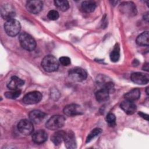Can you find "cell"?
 <instances>
[{
  "label": "cell",
  "instance_id": "4fadbf2b",
  "mask_svg": "<svg viewBox=\"0 0 149 149\" xmlns=\"http://www.w3.org/2000/svg\"><path fill=\"white\" fill-rule=\"evenodd\" d=\"M63 141H65V146L67 148L72 149L76 147V141L74 136V134L73 132L69 130L65 132Z\"/></svg>",
  "mask_w": 149,
  "mask_h": 149
},
{
  "label": "cell",
  "instance_id": "52a82bcc",
  "mask_svg": "<svg viewBox=\"0 0 149 149\" xmlns=\"http://www.w3.org/2000/svg\"><path fill=\"white\" fill-rule=\"evenodd\" d=\"M42 97V96L40 92L34 91L26 94L23 98V101L26 104H34L39 102Z\"/></svg>",
  "mask_w": 149,
  "mask_h": 149
},
{
  "label": "cell",
  "instance_id": "ba28073f",
  "mask_svg": "<svg viewBox=\"0 0 149 149\" xmlns=\"http://www.w3.org/2000/svg\"><path fill=\"white\" fill-rule=\"evenodd\" d=\"M119 9L124 14L132 16L137 13L135 4L132 2H123L119 5Z\"/></svg>",
  "mask_w": 149,
  "mask_h": 149
},
{
  "label": "cell",
  "instance_id": "4dcf8cb0",
  "mask_svg": "<svg viewBox=\"0 0 149 149\" xmlns=\"http://www.w3.org/2000/svg\"><path fill=\"white\" fill-rule=\"evenodd\" d=\"M148 13L147 12V13H146V14H144V20H146L147 22H148Z\"/></svg>",
  "mask_w": 149,
  "mask_h": 149
},
{
  "label": "cell",
  "instance_id": "d4e9b609",
  "mask_svg": "<svg viewBox=\"0 0 149 149\" xmlns=\"http://www.w3.org/2000/svg\"><path fill=\"white\" fill-rule=\"evenodd\" d=\"M102 132V130L100 128H95L93 129L87 136L86 139V143H88L91 141L95 137L98 136Z\"/></svg>",
  "mask_w": 149,
  "mask_h": 149
},
{
  "label": "cell",
  "instance_id": "277c9868",
  "mask_svg": "<svg viewBox=\"0 0 149 149\" xmlns=\"http://www.w3.org/2000/svg\"><path fill=\"white\" fill-rule=\"evenodd\" d=\"M65 122V118L62 115H54L46 122V127L50 130H58L63 127Z\"/></svg>",
  "mask_w": 149,
  "mask_h": 149
},
{
  "label": "cell",
  "instance_id": "e0dca14e",
  "mask_svg": "<svg viewBox=\"0 0 149 149\" xmlns=\"http://www.w3.org/2000/svg\"><path fill=\"white\" fill-rule=\"evenodd\" d=\"M48 137L47 133L44 130H39L34 132L32 135L33 141L37 144H41L45 142Z\"/></svg>",
  "mask_w": 149,
  "mask_h": 149
},
{
  "label": "cell",
  "instance_id": "f546056e",
  "mask_svg": "<svg viewBox=\"0 0 149 149\" xmlns=\"http://www.w3.org/2000/svg\"><path fill=\"white\" fill-rule=\"evenodd\" d=\"M139 115H140L142 118H143L144 119H146L147 120H148V115H147V114L144 113H143V112H140V113H139Z\"/></svg>",
  "mask_w": 149,
  "mask_h": 149
},
{
  "label": "cell",
  "instance_id": "9a60e30c",
  "mask_svg": "<svg viewBox=\"0 0 149 149\" xmlns=\"http://www.w3.org/2000/svg\"><path fill=\"white\" fill-rule=\"evenodd\" d=\"M24 81L17 76H12L7 84V87L11 90H19L24 85Z\"/></svg>",
  "mask_w": 149,
  "mask_h": 149
},
{
  "label": "cell",
  "instance_id": "7402d4cb",
  "mask_svg": "<svg viewBox=\"0 0 149 149\" xmlns=\"http://www.w3.org/2000/svg\"><path fill=\"white\" fill-rule=\"evenodd\" d=\"M148 32L144 31L140 34L136 38V42L139 45H148Z\"/></svg>",
  "mask_w": 149,
  "mask_h": 149
},
{
  "label": "cell",
  "instance_id": "1f68e13d",
  "mask_svg": "<svg viewBox=\"0 0 149 149\" xmlns=\"http://www.w3.org/2000/svg\"><path fill=\"white\" fill-rule=\"evenodd\" d=\"M148 87H147L146 88V93L147 95H148Z\"/></svg>",
  "mask_w": 149,
  "mask_h": 149
},
{
  "label": "cell",
  "instance_id": "44dd1931",
  "mask_svg": "<svg viewBox=\"0 0 149 149\" xmlns=\"http://www.w3.org/2000/svg\"><path fill=\"white\" fill-rule=\"evenodd\" d=\"M140 96V91L138 88H133L126 93L125 95V98L126 100L134 101L137 100Z\"/></svg>",
  "mask_w": 149,
  "mask_h": 149
},
{
  "label": "cell",
  "instance_id": "d6986e66",
  "mask_svg": "<svg viewBox=\"0 0 149 149\" xmlns=\"http://www.w3.org/2000/svg\"><path fill=\"white\" fill-rule=\"evenodd\" d=\"M109 92L106 88H102L95 93V98L98 102H104L108 100Z\"/></svg>",
  "mask_w": 149,
  "mask_h": 149
},
{
  "label": "cell",
  "instance_id": "30bf717a",
  "mask_svg": "<svg viewBox=\"0 0 149 149\" xmlns=\"http://www.w3.org/2000/svg\"><path fill=\"white\" fill-rule=\"evenodd\" d=\"M1 16L6 20L13 19L15 16V12L13 7L9 4L4 5L1 7Z\"/></svg>",
  "mask_w": 149,
  "mask_h": 149
},
{
  "label": "cell",
  "instance_id": "ffe728a7",
  "mask_svg": "<svg viewBox=\"0 0 149 149\" xmlns=\"http://www.w3.org/2000/svg\"><path fill=\"white\" fill-rule=\"evenodd\" d=\"M81 9L86 13H90L93 12L96 8V3L93 1H85L82 2Z\"/></svg>",
  "mask_w": 149,
  "mask_h": 149
},
{
  "label": "cell",
  "instance_id": "7a4b0ae2",
  "mask_svg": "<svg viewBox=\"0 0 149 149\" xmlns=\"http://www.w3.org/2000/svg\"><path fill=\"white\" fill-rule=\"evenodd\" d=\"M41 66L46 72H52L58 69L59 62L55 56L48 55L45 56L42 60Z\"/></svg>",
  "mask_w": 149,
  "mask_h": 149
},
{
  "label": "cell",
  "instance_id": "6da1fadb",
  "mask_svg": "<svg viewBox=\"0 0 149 149\" xmlns=\"http://www.w3.org/2000/svg\"><path fill=\"white\" fill-rule=\"evenodd\" d=\"M4 29L8 36L14 37L20 33L21 26L19 21L15 19H11L6 20L4 24Z\"/></svg>",
  "mask_w": 149,
  "mask_h": 149
},
{
  "label": "cell",
  "instance_id": "603a6c76",
  "mask_svg": "<svg viewBox=\"0 0 149 149\" xmlns=\"http://www.w3.org/2000/svg\"><path fill=\"white\" fill-rule=\"evenodd\" d=\"M120 58V47L118 44H116L110 54V59L113 62H117Z\"/></svg>",
  "mask_w": 149,
  "mask_h": 149
},
{
  "label": "cell",
  "instance_id": "f1b7e54d",
  "mask_svg": "<svg viewBox=\"0 0 149 149\" xmlns=\"http://www.w3.org/2000/svg\"><path fill=\"white\" fill-rule=\"evenodd\" d=\"M59 63L63 65L67 66L70 64V59L68 56H62L59 58Z\"/></svg>",
  "mask_w": 149,
  "mask_h": 149
},
{
  "label": "cell",
  "instance_id": "ac0fdd59",
  "mask_svg": "<svg viewBox=\"0 0 149 149\" xmlns=\"http://www.w3.org/2000/svg\"><path fill=\"white\" fill-rule=\"evenodd\" d=\"M65 134V132L63 130L57 131L52 135L51 138V141L56 146L59 145L63 140Z\"/></svg>",
  "mask_w": 149,
  "mask_h": 149
},
{
  "label": "cell",
  "instance_id": "8992f818",
  "mask_svg": "<svg viewBox=\"0 0 149 149\" xmlns=\"http://www.w3.org/2000/svg\"><path fill=\"white\" fill-rule=\"evenodd\" d=\"M17 129L22 134L29 135L34 130L33 122L27 119H22L17 124Z\"/></svg>",
  "mask_w": 149,
  "mask_h": 149
},
{
  "label": "cell",
  "instance_id": "484cf974",
  "mask_svg": "<svg viewBox=\"0 0 149 149\" xmlns=\"http://www.w3.org/2000/svg\"><path fill=\"white\" fill-rule=\"evenodd\" d=\"M21 94V91L20 90H12L11 91L6 92L4 94V95L9 99H15Z\"/></svg>",
  "mask_w": 149,
  "mask_h": 149
},
{
  "label": "cell",
  "instance_id": "7c38bea8",
  "mask_svg": "<svg viewBox=\"0 0 149 149\" xmlns=\"http://www.w3.org/2000/svg\"><path fill=\"white\" fill-rule=\"evenodd\" d=\"M63 112L69 116H74L82 113L80 106L75 104H71L65 106L63 109Z\"/></svg>",
  "mask_w": 149,
  "mask_h": 149
},
{
  "label": "cell",
  "instance_id": "cb8c5ba5",
  "mask_svg": "<svg viewBox=\"0 0 149 149\" xmlns=\"http://www.w3.org/2000/svg\"><path fill=\"white\" fill-rule=\"evenodd\" d=\"M55 5L61 11H66L69 8V2L67 1H54Z\"/></svg>",
  "mask_w": 149,
  "mask_h": 149
},
{
  "label": "cell",
  "instance_id": "5bb4252c",
  "mask_svg": "<svg viewBox=\"0 0 149 149\" xmlns=\"http://www.w3.org/2000/svg\"><path fill=\"white\" fill-rule=\"evenodd\" d=\"M45 116V113L40 110H33L29 113L30 120L36 124L41 123Z\"/></svg>",
  "mask_w": 149,
  "mask_h": 149
},
{
  "label": "cell",
  "instance_id": "4316f807",
  "mask_svg": "<svg viewBox=\"0 0 149 149\" xmlns=\"http://www.w3.org/2000/svg\"><path fill=\"white\" fill-rule=\"evenodd\" d=\"M106 120L110 126H114L116 125V117L115 115L112 113H108L107 115Z\"/></svg>",
  "mask_w": 149,
  "mask_h": 149
},
{
  "label": "cell",
  "instance_id": "9c48e42d",
  "mask_svg": "<svg viewBox=\"0 0 149 149\" xmlns=\"http://www.w3.org/2000/svg\"><path fill=\"white\" fill-rule=\"evenodd\" d=\"M26 6L27 10L29 12L34 14H37L42 10L43 3L41 1L38 0L28 1L26 3Z\"/></svg>",
  "mask_w": 149,
  "mask_h": 149
},
{
  "label": "cell",
  "instance_id": "5b68a950",
  "mask_svg": "<svg viewBox=\"0 0 149 149\" xmlns=\"http://www.w3.org/2000/svg\"><path fill=\"white\" fill-rule=\"evenodd\" d=\"M69 77L75 81H82L87 78L86 70L81 68H74L69 71Z\"/></svg>",
  "mask_w": 149,
  "mask_h": 149
},
{
  "label": "cell",
  "instance_id": "8fae6325",
  "mask_svg": "<svg viewBox=\"0 0 149 149\" xmlns=\"http://www.w3.org/2000/svg\"><path fill=\"white\" fill-rule=\"evenodd\" d=\"M131 80L135 83L139 84H146L149 81V77L147 74L141 72H135L131 74Z\"/></svg>",
  "mask_w": 149,
  "mask_h": 149
},
{
  "label": "cell",
  "instance_id": "3957f363",
  "mask_svg": "<svg viewBox=\"0 0 149 149\" xmlns=\"http://www.w3.org/2000/svg\"><path fill=\"white\" fill-rule=\"evenodd\" d=\"M19 40L22 48L26 50L31 51L36 48V41L30 34L25 32L20 33L19 37Z\"/></svg>",
  "mask_w": 149,
  "mask_h": 149
},
{
  "label": "cell",
  "instance_id": "83f0119b",
  "mask_svg": "<svg viewBox=\"0 0 149 149\" xmlns=\"http://www.w3.org/2000/svg\"><path fill=\"white\" fill-rule=\"evenodd\" d=\"M48 17L51 20H56L59 17V13L55 10H51L48 13Z\"/></svg>",
  "mask_w": 149,
  "mask_h": 149
},
{
  "label": "cell",
  "instance_id": "2e32d148",
  "mask_svg": "<svg viewBox=\"0 0 149 149\" xmlns=\"http://www.w3.org/2000/svg\"><path fill=\"white\" fill-rule=\"evenodd\" d=\"M120 108L125 112V113L129 115L134 113L136 110V106L134 104L133 101L127 100H125L121 102Z\"/></svg>",
  "mask_w": 149,
  "mask_h": 149
}]
</instances>
